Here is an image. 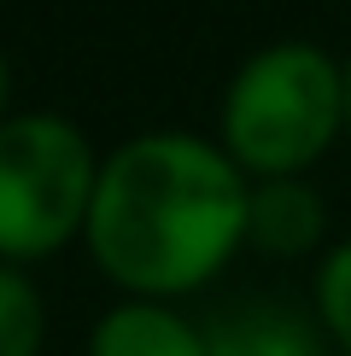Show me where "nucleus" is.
Masks as SVG:
<instances>
[{
	"mask_svg": "<svg viewBox=\"0 0 351 356\" xmlns=\"http://www.w3.org/2000/svg\"><path fill=\"white\" fill-rule=\"evenodd\" d=\"M252 181L199 129H141L100 158L82 251L117 298L187 304L246 257Z\"/></svg>",
	"mask_w": 351,
	"mask_h": 356,
	"instance_id": "obj_1",
	"label": "nucleus"
},
{
	"mask_svg": "<svg viewBox=\"0 0 351 356\" xmlns=\"http://www.w3.org/2000/svg\"><path fill=\"white\" fill-rule=\"evenodd\" d=\"M211 135L246 181L316 175L345 140V58L311 35L252 47L223 82Z\"/></svg>",
	"mask_w": 351,
	"mask_h": 356,
	"instance_id": "obj_2",
	"label": "nucleus"
},
{
	"mask_svg": "<svg viewBox=\"0 0 351 356\" xmlns=\"http://www.w3.org/2000/svg\"><path fill=\"white\" fill-rule=\"evenodd\" d=\"M100 158L106 152L65 111L18 106L0 123V263L41 269L82 245Z\"/></svg>",
	"mask_w": 351,
	"mask_h": 356,
	"instance_id": "obj_3",
	"label": "nucleus"
},
{
	"mask_svg": "<svg viewBox=\"0 0 351 356\" xmlns=\"http://www.w3.org/2000/svg\"><path fill=\"white\" fill-rule=\"evenodd\" d=\"M334 245L328 199L311 175L252 181V216H246V251L270 263H316Z\"/></svg>",
	"mask_w": 351,
	"mask_h": 356,
	"instance_id": "obj_4",
	"label": "nucleus"
},
{
	"mask_svg": "<svg viewBox=\"0 0 351 356\" xmlns=\"http://www.w3.org/2000/svg\"><path fill=\"white\" fill-rule=\"evenodd\" d=\"M82 356H211V333L182 304L111 298L88 327Z\"/></svg>",
	"mask_w": 351,
	"mask_h": 356,
	"instance_id": "obj_5",
	"label": "nucleus"
},
{
	"mask_svg": "<svg viewBox=\"0 0 351 356\" xmlns=\"http://www.w3.org/2000/svg\"><path fill=\"white\" fill-rule=\"evenodd\" d=\"M211 356H334L311 309H292L281 298H246L205 321Z\"/></svg>",
	"mask_w": 351,
	"mask_h": 356,
	"instance_id": "obj_6",
	"label": "nucleus"
},
{
	"mask_svg": "<svg viewBox=\"0 0 351 356\" xmlns=\"http://www.w3.org/2000/svg\"><path fill=\"white\" fill-rule=\"evenodd\" d=\"M47 292L36 269L0 263V356H47Z\"/></svg>",
	"mask_w": 351,
	"mask_h": 356,
	"instance_id": "obj_7",
	"label": "nucleus"
},
{
	"mask_svg": "<svg viewBox=\"0 0 351 356\" xmlns=\"http://www.w3.org/2000/svg\"><path fill=\"white\" fill-rule=\"evenodd\" d=\"M311 316L334 356H351V234L334 240L311 269Z\"/></svg>",
	"mask_w": 351,
	"mask_h": 356,
	"instance_id": "obj_8",
	"label": "nucleus"
},
{
	"mask_svg": "<svg viewBox=\"0 0 351 356\" xmlns=\"http://www.w3.org/2000/svg\"><path fill=\"white\" fill-rule=\"evenodd\" d=\"M12 111H18L12 106V58H6V47H0V123H6Z\"/></svg>",
	"mask_w": 351,
	"mask_h": 356,
	"instance_id": "obj_9",
	"label": "nucleus"
},
{
	"mask_svg": "<svg viewBox=\"0 0 351 356\" xmlns=\"http://www.w3.org/2000/svg\"><path fill=\"white\" fill-rule=\"evenodd\" d=\"M345 140H351V53H345Z\"/></svg>",
	"mask_w": 351,
	"mask_h": 356,
	"instance_id": "obj_10",
	"label": "nucleus"
},
{
	"mask_svg": "<svg viewBox=\"0 0 351 356\" xmlns=\"http://www.w3.org/2000/svg\"><path fill=\"white\" fill-rule=\"evenodd\" d=\"M0 6H6V0H0Z\"/></svg>",
	"mask_w": 351,
	"mask_h": 356,
	"instance_id": "obj_11",
	"label": "nucleus"
}]
</instances>
